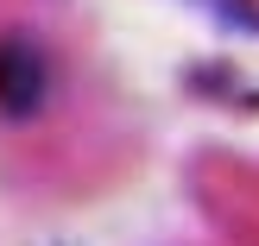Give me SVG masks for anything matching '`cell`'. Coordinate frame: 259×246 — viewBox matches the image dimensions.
I'll return each mask as SVG.
<instances>
[{"label": "cell", "instance_id": "1", "mask_svg": "<svg viewBox=\"0 0 259 246\" xmlns=\"http://www.w3.org/2000/svg\"><path fill=\"white\" fill-rule=\"evenodd\" d=\"M57 95H63L57 51L25 25H7L0 32V126H13V133L45 126Z\"/></svg>", "mask_w": 259, "mask_h": 246}]
</instances>
